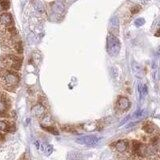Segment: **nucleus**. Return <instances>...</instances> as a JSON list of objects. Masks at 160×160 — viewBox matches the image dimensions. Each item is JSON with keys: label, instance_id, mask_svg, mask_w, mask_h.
Masks as SVG:
<instances>
[{"label": "nucleus", "instance_id": "nucleus-8", "mask_svg": "<svg viewBox=\"0 0 160 160\" xmlns=\"http://www.w3.org/2000/svg\"><path fill=\"white\" fill-rule=\"evenodd\" d=\"M32 113L36 117H42L44 113H45V108H44V106L41 105V104H36V105L32 107Z\"/></svg>", "mask_w": 160, "mask_h": 160}, {"label": "nucleus", "instance_id": "nucleus-7", "mask_svg": "<svg viewBox=\"0 0 160 160\" xmlns=\"http://www.w3.org/2000/svg\"><path fill=\"white\" fill-rule=\"evenodd\" d=\"M115 149H116L118 152L122 153V152H125L128 148V142L126 140H119L115 143Z\"/></svg>", "mask_w": 160, "mask_h": 160}, {"label": "nucleus", "instance_id": "nucleus-14", "mask_svg": "<svg viewBox=\"0 0 160 160\" xmlns=\"http://www.w3.org/2000/svg\"><path fill=\"white\" fill-rule=\"evenodd\" d=\"M153 124H151V123H147L146 125L143 126V129L146 131V132H148V133H152L153 132Z\"/></svg>", "mask_w": 160, "mask_h": 160}, {"label": "nucleus", "instance_id": "nucleus-11", "mask_svg": "<svg viewBox=\"0 0 160 160\" xmlns=\"http://www.w3.org/2000/svg\"><path fill=\"white\" fill-rule=\"evenodd\" d=\"M9 130V125L6 121L0 120V132H6Z\"/></svg>", "mask_w": 160, "mask_h": 160}, {"label": "nucleus", "instance_id": "nucleus-2", "mask_svg": "<svg viewBox=\"0 0 160 160\" xmlns=\"http://www.w3.org/2000/svg\"><path fill=\"white\" fill-rule=\"evenodd\" d=\"M120 41L113 34H109L107 37V51L111 56H116L120 52Z\"/></svg>", "mask_w": 160, "mask_h": 160}, {"label": "nucleus", "instance_id": "nucleus-4", "mask_svg": "<svg viewBox=\"0 0 160 160\" xmlns=\"http://www.w3.org/2000/svg\"><path fill=\"white\" fill-rule=\"evenodd\" d=\"M101 140V137L96 136V135H86L76 139V142L79 144H83L87 146H94Z\"/></svg>", "mask_w": 160, "mask_h": 160}, {"label": "nucleus", "instance_id": "nucleus-18", "mask_svg": "<svg viewBox=\"0 0 160 160\" xmlns=\"http://www.w3.org/2000/svg\"><path fill=\"white\" fill-rule=\"evenodd\" d=\"M144 19L143 18H138V19H136L135 20V25L136 26H141V25H143L144 24Z\"/></svg>", "mask_w": 160, "mask_h": 160}, {"label": "nucleus", "instance_id": "nucleus-10", "mask_svg": "<svg viewBox=\"0 0 160 160\" xmlns=\"http://www.w3.org/2000/svg\"><path fill=\"white\" fill-rule=\"evenodd\" d=\"M13 47H14V50L16 53L21 54L23 52V46H22V43L20 41H16V42L13 44Z\"/></svg>", "mask_w": 160, "mask_h": 160}, {"label": "nucleus", "instance_id": "nucleus-13", "mask_svg": "<svg viewBox=\"0 0 160 160\" xmlns=\"http://www.w3.org/2000/svg\"><path fill=\"white\" fill-rule=\"evenodd\" d=\"M42 128L45 129L46 131L50 132V133H52V134H56V135L58 134V131H57V129L54 128V127H52V126H42Z\"/></svg>", "mask_w": 160, "mask_h": 160}, {"label": "nucleus", "instance_id": "nucleus-23", "mask_svg": "<svg viewBox=\"0 0 160 160\" xmlns=\"http://www.w3.org/2000/svg\"><path fill=\"white\" fill-rule=\"evenodd\" d=\"M2 138H3V136H2V135L0 134V139H2Z\"/></svg>", "mask_w": 160, "mask_h": 160}, {"label": "nucleus", "instance_id": "nucleus-3", "mask_svg": "<svg viewBox=\"0 0 160 160\" xmlns=\"http://www.w3.org/2000/svg\"><path fill=\"white\" fill-rule=\"evenodd\" d=\"M1 77H2V79H3L4 84L8 87H14L19 82L18 74L12 70L5 71L4 73H2Z\"/></svg>", "mask_w": 160, "mask_h": 160}, {"label": "nucleus", "instance_id": "nucleus-21", "mask_svg": "<svg viewBox=\"0 0 160 160\" xmlns=\"http://www.w3.org/2000/svg\"><path fill=\"white\" fill-rule=\"evenodd\" d=\"M138 11H139V7L137 6V7H133V9L131 10V12L134 14V13H137V12H138Z\"/></svg>", "mask_w": 160, "mask_h": 160}, {"label": "nucleus", "instance_id": "nucleus-20", "mask_svg": "<svg viewBox=\"0 0 160 160\" xmlns=\"http://www.w3.org/2000/svg\"><path fill=\"white\" fill-rule=\"evenodd\" d=\"M129 118H130V116H127V117L125 118V119H123L122 121H121V123H120V126H122L123 124H125V123H126V121H128V120H129Z\"/></svg>", "mask_w": 160, "mask_h": 160}, {"label": "nucleus", "instance_id": "nucleus-12", "mask_svg": "<svg viewBox=\"0 0 160 160\" xmlns=\"http://www.w3.org/2000/svg\"><path fill=\"white\" fill-rule=\"evenodd\" d=\"M138 90H139V93H140V97H141V99H142L143 96H145L146 93H147V87H146V85L140 84L139 87H138Z\"/></svg>", "mask_w": 160, "mask_h": 160}, {"label": "nucleus", "instance_id": "nucleus-22", "mask_svg": "<svg viewBox=\"0 0 160 160\" xmlns=\"http://www.w3.org/2000/svg\"><path fill=\"white\" fill-rule=\"evenodd\" d=\"M2 11H3V8H2L1 4H0V14H1V13H2Z\"/></svg>", "mask_w": 160, "mask_h": 160}, {"label": "nucleus", "instance_id": "nucleus-16", "mask_svg": "<svg viewBox=\"0 0 160 160\" xmlns=\"http://www.w3.org/2000/svg\"><path fill=\"white\" fill-rule=\"evenodd\" d=\"M6 103H5V101H3L2 99H0V114H2V113H4L6 111Z\"/></svg>", "mask_w": 160, "mask_h": 160}, {"label": "nucleus", "instance_id": "nucleus-5", "mask_svg": "<svg viewBox=\"0 0 160 160\" xmlns=\"http://www.w3.org/2000/svg\"><path fill=\"white\" fill-rule=\"evenodd\" d=\"M12 23H13V19H12L11 14L6 13V12L0 14V25L8 28V27H10L12 25Z\"/></svg>", "mask_w": 160, "mask_h": 160}, {"label": "nucleus", "instance_id": "nucleus-1", "mask_svg": "<svg viewBox=\"0 0 160 160\" xmlns=\"http://www.w3.org/2000/svg\"><path fill=\"white\" fill-rule=\"evenodd\" d=\"M2 64H3L5 67L8 68V69L11 70H19L21 67V58H19L18 56L13 54H7L4 55L1 58Z\"/></svg>", "mask_w": 160, "mask_h": 160}, {"label": "nucleus", "instance_id": "nucleus-15", "mask_svg": "<svg viewBox=\"0 0 160 160\" xmlns=\"http://www.w3.org/2000/svg\"><path fill=\"white\" fill-rule=\"evenodd\" d=\"M0 4H1L2 8H3V10H7L8 8L10 6V3L8 0H0Z\"/></svg>", "mask_w": 160, "mask_h": 160}, {"label": "nucleus", "instance_id": "nucleus-19", "mask_svg": "<svg viewBox=\"0 0 160 160\" xmlns=\"http://www.w3.org/2000/svg\"><path fill=\"white\" fill-rule=\"evenodd\" d=\"M142 113H143V110H139V111H137V112L134 113L133 116H134V117H140V116L142 115Z\"/></svg>", "mask_w": 160, "mask_h": 160}, {"label": "nucleus", "instance_id": "nucleus-6", "mask_svg": "<svg viewBox=\"0 0 160 160\" xmlns=\"http://www.w3.org/2000/svg\"><path fill=\"white\" fill-rule=\"evenodd\" d=\"M117 106L119 109L125 111V110H127L129 108V106H130V101L126 97H119L117 100Z\"/></svg>", "mask_w": 160, "mask_h": 160}, {"label": "nucleus", "instance_id": "nucleus-9", "mask_svg": "<svg viewBox=\"0 0 160 160\" xmlns=\"http://www.w3.org/2000/svg\"><path fill=\"white\" fill-rule=\"evenodd\" d=\"M41 150L45 153V155L49 156L52 153V151H53V147L49 144H41Z\"/></svg>", "mask_w": 160, "mask_h": 160}, {"label": "nucleus", "instance_id": "nucleus-17", "mask_svg": "<svg viewBox=\"0 0 160 160\" xmlns=\"http://www.w3.org/2000/svg\"><path fill=\"white\" fill-rule=\"evenodd\" d=\"M50 121H51V118H50V116H49V115H46V116H44L43 119H42V126L48 125Z\"/></svg>", "mask_w": 160, "mask_h": 160}]
</instances>
